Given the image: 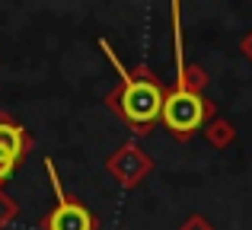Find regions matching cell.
<instances>
[{"mask_svg":"<svg viewBox=\"0 0 252 230\" xmlns=\"http://www.w3.org/2000/svg\"><path fill=\"white\" fill-rule=\"evenodd\" d=\"M99 48L105 51V58L112 61V67L118 70V87L105 96V106L112 109L137 137L150 134L157 122H163V102H166V87L160 83V77L141 64V67L128 70L122 61H118L115 48H112L105 38H99Z\"/></svg>","mask_w":252,"mask_h":230,"instance_id":"6da1fadb","label":"cell"},{"mask_svg":"<svg viewBox=\"0 0 252 230\" xmlns=\"http://www.w3.org/2000/svg\"><path fill=\"white\" fill-rule=\"evenodd\" d=\"M214 122V102L204 93H191V90H166V102H163V125L176 141H189L204 125Z\"/></svg>","mask_w":252,"mask_h":230,"instance_id":"7a4b0ae2","label":"cell"},{"mask_svg":"<svg viewBox=\"0 0 252 230\" xmlns=\"http://www.w3.org/2000/svg\"><path fill=\"white\" fill-rule=\"evenodd\" d=\"M45 173L51 179V192H55V208L38 221L42 230H99V218L83 205L77 195H67L58 179V169H55V160L45 157Z\"/></svg>","mask_w":252,"mask_h":230,"instance_id":"3957f363","label":"cell"},{"mask_svg":"<svg viewBox=\"0 0 252 230\" xmlns=\"http://www.w3.org/2000/svg\"><path fill=\"white\" fill-rule=\"evenodd\" d=\"M105 173L118 182L122 189H137L150 173H154V160L137 141H128L122 147H115L105 157Z\"/></svg>","mask_w":252,"mask_h":230,"instance_id":"277c9868","label":"cell"},{"mask_svg":"<svg viewBox=\"0 0 252 230\" xmlns=\"http://www.w3.org/2000/svg\"><path fill=\"white\" fill-rule=\"evenodd\" d=\"M32 134L23 128V125L16 122L10 112H0V154L13 157L16 163L26 160V154L32 150Z\"/></svg>","mask_w":252,"mask_h":230,"instance_id":"5b68a950","label":"cell"},{"mask_svg":"<svg viewBox=\"0 0 252 230\" xmlns=\"http://www.w3.org/2000/svg\"><path fill=\"white\" fill-rule=\"evenodd\" d=\"M204 137H208L211 147L223 150V147H230V144L236 141V128L227 122V118H214V122L204 125Z\"/></svg>","mask_w":252,"mask_h":230,"instance_id":"8992f818","label":"cell"},{"mask_svg":"<svg viewBox=\"0 0 252 230\" xmlns=\"http://www.w3.org/2000/svg\"><path fill=\"white\" fill-rule=\"evenodd\" d=\"M16 214H19V205L3 192V189H0V230L10 227L13 221H16Z\"/></svg>","mask_w":252,"mask_h":230,"instance_id":"52a82bcc","label":"cell"},{"mask_svg":"<svg viewBox=\"0 0 252 230\" xmlns=\"http://www.w3.org/2000/svg\"><path fill=\"white\" fill-rule=\"evenodd\" d=\"M16 166H19V163L13 160V157L0 154V189H3V186H6V179H10V176L16 173Z\"/></svg>","mask_w":252,"mask_h":230,"instance_id":"ba28073f","label":"cell"},{"mask_svg":"<svg viewBox=\"0 0 252 230\" xmlns=\"http://www.w3.org/2000/svg\"><path fill=\"white\" fill-rule=\"evenodd\" d=\"M179 230H214V224H211L208 218H201V214H191L189 221H182Z\"/></svg>","mask_w":252,"mask_h":230,"instance_id":"9c48e42d","label":"cell"},{"mask_svg":"<svg viewBox=\"0 0 252 230\" xmlns=\"http://www.w3.org/2000/svg\"><path fill=\"white\" fill-rule=\"evenodd\" d=\"M240 51H243V58H246V61L252 64V29L246 32V35H243V42H240Z\"/></svg>","mask_w":252,"mask_h":230,"instance_id":"30bf717a","label":"cell"}]
</instances>
